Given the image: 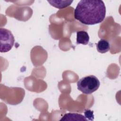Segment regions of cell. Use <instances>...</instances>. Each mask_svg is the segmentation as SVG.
Masks as SVG:
<instances>
[{"mask_svg": "<svg viewBox=\"0 0 121 121\" xmlns=\"http://www.w3.org/2000/svg\"><path fill=\"white\" fill-rule=\"evenodd\" d=\"M105 15V6L101 0H81L78 3L74 13L76 20L86 25L102 22Z\"/></svg>", "mask_w": 121, "mask_h": 121, "instance_id": "cell-1", "label": "cell"}, {"mask_svg": "<svg viewBox=\"0 0 121 121\" xmlns=\"http://www.w3.org/2000/svg\"><path fill=\"white\" fill-rule=\"evenodd\" d=\"M100 85L99 79L94 75L83 77L77 82L78 89L86 95L91 94L96 91L99 88Z\"/></svg>", "mask_w": 121, "mask_h": 121, "instance_id": "cell-2", "label": "cell"}, {"mask_svg": "<svg viewBox=\"0 0 121 121\" xmlns=\"http://www.w3.org/2000/svg\"><path fill=\"white\" fill-rule=\"evenodd\" d=\"M0 52H7L9 51L13 47L15 39L14 37L9 30L4 28H0Z\"/></svg>", "mask_w": 121, "mask_h": 121, "instance_id": "cell-3", "label": "cell"}, {"mask_svg": "<svg viewBox=\"0 0 121 121\" xmlns=\"http://www.w3.org/2000/svg\"><path fill=\"white\" fill-rule=\"evenodd\" d=\"M60 121H87L85 116L78 113H67L65 114Z\"/></svg>", "mask_w": 121, "mask_h": 121, "instance_id": "cell-4", "label": "cell"}, {"mask_svg": "<svg viewBox=\"0 0 121 121\" xmlns=\"http://www.w3.org/2000/svg\"><path fill=\"white\" fill-rule=\"evenodd\" d=\"M96 46L97 51L101 53H106L110 49V44L109 42L104 39L100 40L96 43Z\"/></svg>", "mask_w": 121, "mask_h": 121, "instance_id": "cell-5", "label": "cell"}, {"mask_svg": "<svg viewBox=\"0 0 121 121\" xmlns=\"http://www.w3.org/2000/svg\"><path fill=\"white\" fill-rule=\"evenodd\" d=\"M89 41V36L87 32L79 31L77 32V44L86 45Z\"/></svg>", "mask_w": 121, "mask_h": 121, "instance_id": "cell-6", "label": "cell"}, {"mask_svg": "<svg viewBox=\"0 0 121 121\" xmlns=\"http://www.w3.org/2000/svg\"><path fill=\"white\" fill-rule=\"evenodd\" d=\"M48 2L52 6L62 9L69 6L73 2V0H48Z\"/></svg>", "mask_w": 121, "mask_h": 121, "instance_id": "cell-7", "label": "cell"}, {"mask_svg": "<svg viewBox=\"0 0 121 121\" xmlns=\"http://www.w3.org/2000/svg\"><path fill=\"white\" fill-rule=\"evenodd\" d=\"M85 116L87 120V121L91 120L93 121L94 120V115H93V111H91L89 110H86L85 112Z\"/></svg>", "mask_w": 121, "mask_h": 121, "instance_id": "cell-8", "label": "cell"}]
</instances>
